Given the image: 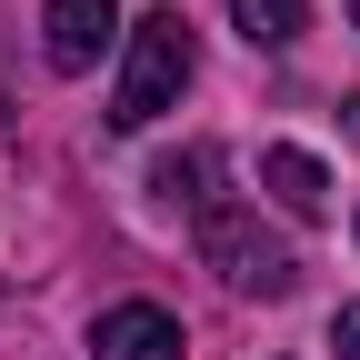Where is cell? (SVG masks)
<instances>
[{"mask_svg": "<svg viewBox=\"0 0 360 360\" xmlns=\"http://www.w3.org/2000/svg\"><path fill=\"white\" fill-rule=\"evenodd\" d=\"M231 20H240L250 51H290L300 20H310V0H231Z\"/></svg>", "mask_w": 360, "mask_h": 360, "instance_id": "7", "label": "cell"}, {"mask_svg": "<svg viewBox=\"0 0 360 360\" xmlns=\"http://www.w3.org/2000/svg\"><path fill=\"white\" fill-rule=\"evenodd\" d=\"M330 350H340V360H360V300H340V321H330Z\"/></svg>", "mask_w": 360, "mask_h": 360, "instance_id": "8", "label": "cell"}, {"mask_svg": "<svg viewBox=\"0 0 360 360\" xmlns=\"http://www.w3.org/2000/svg\"><path fill=\"white\" fill-rule=\"evenodd\" d=\"M120 40V0H51L40 11V51H51V70H90Z\"/></svg>", "mask_w": 360, "mask_h": 360, "instance_id": "4", "label": "cell"}, {"mask_svg": "<svg viewBox=\"0 0 360 360\" xmlns=\"http://www.w3.org/2000/svg\"><path fill=\"white\" fill-rule=\"evenodd\" d=\"M191 240H200V260L220 270V290H240V300H290V281H300L290 240L260 231V210H240V200H210V210L191 220Z\"/></svg>", "mask_w": 360, "mask_h": 360, "instance_id": "2", "label": "cell"}, {"mask_svg": "<svg viewBox=\"0 0 360 360\" xmlns=\"http://www.w3.org/2000/svg\"><path fill=\"white\" fill-rule=\"evenodd\" d=\"M350 20H360V0H350Z\"/></svg>", "mask_w": 360, "mask_h": 360, "instance_id": "10", "label": "cell"}, {"mask_svg": "<svg viewBox=\"0 0 360 360\" xmlns=\"http://www.w3.org/2000/svg\"><path fill=\"white\" fill-rule=\"evenodd\" d=\"M210 180H220V150H170V160L150 170V191H160L170 210H191V220H200V210L220 200V191H210Z\"/></svg>", "mask_w": 360, "mask_h": 360, "instance_id": "6", "label": "cell"}, {"mask_svg": "<svg viewBox=\"0 0 360 360\" xmlns=\"http://www.w3.org/2000/svg\"><path fill=\"white\" fill-rule=\"evenodd\" d=\"M191 340H180V321L160 300H120V310H101L90 321V360H180Z\"/></svg>", "mask_w": 360, "mask_h": 360, "instance_id": "3", "label": "cell"}, {"mask_svg": "<svg viewBox=\"0 0 360 360\" xmlns=\"http://www.w3.org/2000/svg\"><path fill=\"white\" fill-rule=\"evenodd\" d=\"M200 70V40L180 11H141L120 30V90H110V130H150L160 110H180V90Z\"/></svg>", "mask_w": 360, "mask_h": 360, "instance_id": "1", "label": "cell"}, {"mask_svg": "<svg viewBox=\"0 0 360 360\" xmlns=\"http://www.w3.org/2000/svg\"><path fill=\"white\" fill-rule=\"evenodd\" d=\"M340 130H350V141H360V90H350V101H340Z\"/></svg>", "mask_w": 360, "mask_h": 360, "instance_id": "9", "label": "cell"}, {"mask_svg": "<svg viewBox=\"0 0 360 360\" xmlns=\"http://www.w3.org/2000/svg\"><path fill=\"white\" fill-rule=\"evenodd\" d=\"M260 191L281 200L290 220H321V210H330V170L310 160V150H290V141H270V150H260Z\"/></svg>", "mask_w": 360, "mask_h": 360, "instance_id": "5", "label": "cell"}]
</instances>
